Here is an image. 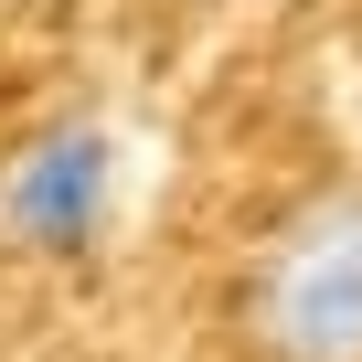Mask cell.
Masks as SVG:
<instances>
[{
  "label": "cell",
  "mask_w": 362,
  "mask_h": 362,
  "mask_svg": "<svg viewBox=\"0 0 362 362\" xmlns=\"http://www.w3.org/2000/svg\"><path fill=\"white\" fill-rule=\"evenodd\" d=\"M128 203V139L107 117H54L11 149V170H0V235H11L22 256H96L107 224Z\"/></svg>",
  "instance_id": "cell-2"
},
{
  "label": "cell",
  "mask_w": 362,
  "mask_h": 362,
  "mask_svg": "<svg viewBox=\"0 0 362 362\" xmlns=\"http://www.w3.org/2000/svg\"><path fill=\"white\" fill-rule=\"evenodd\" d=\"M256 362H362V170L298 192L245 256Z\"/></svg>",
  "instance_id": "cell-1"
}]
</instances>
